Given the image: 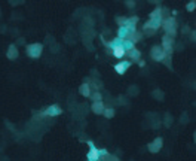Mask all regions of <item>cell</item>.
I'll return each instance as SVG.
<instances>
[{
  "instance_id": "9",
  "label": "cell",
  "mask_w": 196,
  "mask_h": 161,
  "mask_svg": "<svg viewBox=\"0 0 196 161\" xmlns=\"http://www.w3.org/2000/svg\"><path fill=\"white\" fill-rule=\"evenodd\" d=\"M129 67H131V61H129V60L128 61H122V63H117V64L115 66V70L119 75H123L129 69Z\"/></svg>"
},
{
  "instance_id": "16",
  "label": "cell",
  "mask_w": 196,
  "mask_h": 161,
  "mask_svg": "<svg viewBox=\"0 0 196 161\" xmlns=\"http://www.w3.org/2000/svg\"><path fill=\"white\" fill-rule=\"evenodd\" d=\"M122 46H123V49H125V52H129L131 49H134V48H135V45H134L131 40L125 39L123 42H122Z\"/></svg>"
},
{
  "instance_id": "15",
  "label": "cell",
  "mask_w": 196,
  "mask_h": 161,
  "mask_svg": "<svg viewBox=\"0 0 196 161\" xmlns=\"http://www.w3.org/2000/svg\"><path fill=\"white\" fill-rule=\"evenodd\" d=\"M128 55H129V58H131L129 61L132 63V61H138V60H140V57H141V52H140L138 49H135V48H134V49H131V51L128 52Z\"/></svg>"
},
{
  "instance_id": "5",
  "label": "cell",
  "mask_w": 196,
  "mask_h": 161,
  "mask_svg": "<svg viewBox=\"0 0 196 161\" xmlns=\"http://www.w3.org/2000/svg\"><path fill=\"white\" fill-rule=\"evenodd\" d=\"M163 146V139L162 137H156L153 142H150L149 145H147V149H149L152 154H156V152H159Z\"/></svg>"
},
{
  "instance_id": "22",
  "label": "cell",
  "mask_w": 196,
  "mask_h": 161,
  "mask_svg": "<svg viewBox=\"0 0 196 161\" xmlns=\"http://www.w3.org/2000/svg\"><path fill=\"white\" fill-rule=\"evenodd\" d=\"M92 100H94V101H101V100H103L101 93H95V94H92Z\"/></svg>"
},
{
  "instance_id": "30",
  "label": "cell",
  "mask_w": 196,
  "mask_h": 161,
  "mask_svg": "<svg viewBox=\"0 0 196 161\" xmlns=\"http://www.w3.org/2000/svg\"><path fill=\"white\" fill-rule=\"evenodd\" d=\"M97 161H101V160H97Z\"/></svg>"
},
{
  "instance_id": "13",
  "label": "cell",
  "mask_w": 196,
  "mask_h": 161,
  "mask_svg": "<svg viewBox=\"0 0 196 161\" xmlns=\"http://www.w3.org/2000/svg\"><path fill=\"white\" fill-rule=\"evenodd\" d=\"M141 37H143V33H141V32H138V30H135V32H132V33L128 36V40H131V42L135 45L137 42H140Z\"/></svg>"
},
{
  "instance_id": "20",
  "label": "cell",
  "mask_w": 196,
  "mask_h": 161,
  "mask_svg": "<svg viewBox=\"0 0 196 161\" xmlns=\"http://www.w3.org/2000/svg\"><path fill=\"white\" fill-rule=\"evenodd\" d=\"M98 155H100V160L103 161L104 158H107V157H108L110 154H108L107 149H98Z\"/></svg>"
},
{
  "instance_id": "8",
  "label": "cell",
  "mask_w": 196,
  "mask_h": 161,
  "mask_svg": "<svg viewBox=\"0 0 196 161\" xmlns=\"http://www.w3.org/2000/svg\"><path fill=\"white\" fill-rule=\"evenodd\" d=\"M174 37H171V36H168V34H163L162 36V51L165 52V51H168V49H172V46H174Z\"/></svg>"
},
{
  "instance_id": "12",
  "label": "cell",
  "mask_w": 196,
  "mask_h": 161,
  "mask_svg": "<svg viewBox=\"0 0 196 161\" xmlns=\"http://www.w3.org/2000/svg\"><path fill=\"white\" fill-rule=\"evenodd\" d=\"M112 49H113V55L117 57V58H122V57L126 55V52H125V49H123L122 45H116V46H113Z\"/></svg>"
},
{
  "instance_id": "21",
  "label": "cell",
  "mask_w": 196,
  "mask_h": 161,
  "mask_svg": "<svg viewBox=\"0 0 196 161\" xmlns=\"http://www.w3.org/2000/svg\"><path fill=\"white\" fill-rule=\"evenodd\" d=\"M195 7H196V2H195V0H192V2H189V3L186 5V9H187L189 12H193V11H195Z\"/></svg>"
},
{
  "instance_id": "29",
  "label": "cell",
  "mask_w": 196,
  "mask_h": 161,
  "mask_svg": "<svg viewBox=\"0 0 196 161\" xmlns=\"http://www.w3.org/2000/svg\"><path fill=\"white\" fill-rule=\"evenodd\" d=\"M24 42H25V40L22 39V37H20V39H18V42H16V43H20V45H24Z\"/></svg>"
},
{
  "instance_id": "14",
  "label": "cell",
  "mask_w": 196,
  "mask_h": 161,
  "mask_svg": "<svg viewBox=\"0 0 196 161\" xmlns=\"http://www.w3.org/2000/svg\"><path fill=\"white\" fill-rule=\"evenodd\" d=\"M79 93L83 95V97H89L91 95V87H89V84H82L80 88H79Z\"/></svg>"
},
{
  "instance_id": "19",
  "label": "cell",
  "mask_w": 196,
  "mask_h": 161,
  "mask_svg": "<svg viewBox=\"0 0 196 161\" xmlns=\"http://www.w3.org/2000/svg\"><path fill=\"white\" fill-rule=\"evenodd\" d=\"M104 116L106 118H113L115 116V109H112V107H108V109H104Z\"/></svg>"
},
{
  "instance_id": "18",
  "label": "cell",
  "mask_w": 196,
  "mask_h": 161,
  "mask_svg": "<svg viewBox=\"0 0 196 161\" xmlns=\"http://www.w3.org/2000/svg\"><path fill=\"white\" fill-rule=\"evenodd\" d=\"M126 20H128L126 17H116V18H115L116 24H117L119 27H123V26H125V24H126Z\"/></svg>"
},
{
  "instance_id": "27",
  "label": "cell",
  "mask_w": 196,
  "mask_h": 161,
  "mask_svg": "<svg viewBox=\"0 0 196 161\" xmlns=\"http://www.w3.org/2000/svg\"><path fill=\"white\" fill-rule=\"evenodd\" d=\"M138 66L144 67V66H146V61H144V60H138Z\"/></svg>"
},
{
  "instance_id": "17",
  "label": "cell",
  "mask_w": 196,
  "mask_h": 161,
  "mask_svg": "<svg viewBox=\"0 0 196 161\" xmlns=\"http://www.w3.org/2000/svg\"><path fill=\"white\" fill-rule=\"evenodd\" d=\"M150 18H161L162 20V7H156L155 11L150 13Z\"/></svg>"
},
{
  "instance_id": "6",
  "label": "cell",
  "mask_w": 196,
  "mask_h": 161,
  "mask_svg": "<svg viewBox=\"0 0 196 161\" xmlns=\"http://www.w3.org/2000/svg\"><path fill=\"white\" fill-rule=\"evenodd\" d=\"M88 146H89V152H88V161H97L100 160V155H98V149L95 148L94 142L92 140H88Z\"/></svg>"
},
{
  "instance_id": "7",
  "label": "cell",
  "mask_w": 196,
  "mask_h": 161,
  "mask_svg": "<svg viewBox=\"0 0 196 161\" xmlns=\"http://www.w3.org/2000/svg\"><path fill=\"white\" fill-rule=\"evenodd\" d=\"M150 58L153 61H162L163 60V51L161 46H157V45H155V46L150 49Z\"/></svg>"
},
{
  "instance_id": "25",
  "label": "cell",
  "mask_w": 196,
  "mask_h": 161,
  "mask_svg": "<svg viewBox=\"0 0 196 161\" xmlns=\"http://www.w3.org/2000/svg\"><path fill=\"white\" fill-rule=\"evenodd\" d=\"M146 33V36H153V34H156L155 30H147V32H144Z\"/></svg>"
},
{
  "instance_id": "28",
  "label": "cell",
  "mask_w": 196,
  "mask_h": 161,
  "mask_svg": "<svg viewBox=\"0 0 196 161\" xmlns=\"http://www.w3.org/2000/svg\"><path fill=\"white\" fill-rule=\"evenodd\" d=\"M189 32H190V28H189L187 26H184V27H183V33H189Z\"/></svg>"
},
{
  "instance_id": "1",
  "label": "cell",
  "mask_w": 196,
  "mask_h": 161,
  "mask_svg": "<svg viewBox=\"0 0 196 161\" xmlns=\"http://www.w3.org/2000/svg\"><path fill=\"white\" fill-rule=\"evenodd\" d=\"M165 30V34H168L171 37H175L177 34V21L174 17H168L166 20H162V26Z\"/></svg>"
},
{
  "instance_id": "10",
  "label": "cell",
  "mask_w": 196,
  "mask_h": 161,
  "mask_svg": "<svg viewBox=\"0 0 196 161\" xmlns=\"http://www.w3.org/2000/svg\"><path fill=\"white\" fill-rule=\"evenodd\" d=\"M91 109H92V112H94L95 115H103V114H104L106 106H104V103H103V101H94V103H92V106H91Z\"/></svg>"
},
{
  "instance_id": "11",
  "label": "cell",
  "mask_w": 196,
  "mask_h": 161,
  "mask_svg": "<svg viewBox=\"0 0 196 161\" xmlns=\"http://www.w3.org/2000/svg\"><path fill=\"white\" fill-rule=\"evenodd\" d=\"M6 57L9 58V60H16L18 58V48H16V45H9V48H7V52H6Z\"/></svg>"
},
{
  "instance_id": "26",
  "label": "cell",
  "mask_w": 196,
  "mask_h": 161,
  "mask_svg": "<svg viewBox=\"0 0 196 161\" xmlns=\"http://www.w3.org/2000/svg\"><path fill=\"white\" fill-rule=\"evenodd\" d=\"M126 5H128V7H134V6H135V2H129V0H128V2H126Z\"/></svg>"
},
{
  "instance_id": "23",
  "label": "cell",
  "mask_w": 196,
  "mask_h": 161,
  "mask_svg": "<svg viewBox=\"0 0 196 161\" xmlns=\"http://www.w3.org/2000/svg\"><path fill=\"white\" fill-rule=\"evenodd\" d=\"M103 161H119V158H117L116 155H112V154H110V155L107 157V158H104Z\"/></svg>"
},
{
  "instance_id": "4",
  "label": "cell",
  "mask_w": 196,
  "mask_h": 161,
  "mask_svg": "<svg viewBox=\"0 0 196 161\" xmlns=\"http://www.w3.org/2000/svg\"><path fill=\"white\" fill-rule=\"evenodd\" d=\"M161 26H162V20H161V18H150V20L143 26V32H144V30H155L156 32Z\"/></svg>"
},
{
  "instance_id": "24",
  "label": "cell",
  "mask_w": 196,
  "mask_h": 161,
  "mask_svg": "<svg viewBox=\"0 0 196 161\" xmlns=\"http://www.w3.org/2000/svg\"><path fill=\"white\" fill-rule=\"evenodd\" d=\"M152 95H153V97H157V99H162V93H157V91H153Z\"/></svg>"
},
{
  "instance_id": "3",
  "label": "cell",
  "mask_w": 196,
  "mask_h": 161,
  "mask_svg": "<svg viewBox=\"0 0 196 161\" xmlns=\"http://www.w3.org/2000/svg\"><path fill=\"white\" fill-rule=\"evenodd\" d=\"M61 114H62V109L58 105H52V106H49L48 109H45L43 112H40L39 118H42V116H58Z\"/></svg>"
},
{
  "instance_id": "2",
  "label": "cell",
  "mask_w": 196,
  "mask_h": 161,
  "mask_svg": "<svg viewBox=\"0 0 196 161\" xmlns=\"http://www.w3.org/2000/svg\"><path fill=\"white\" fill-rule=\"evenodd\" d=\"M43 51V45L42 43H31L27 46V55L30 58H39Z\"/></svg>"
}]
</instances>
